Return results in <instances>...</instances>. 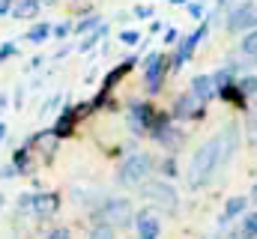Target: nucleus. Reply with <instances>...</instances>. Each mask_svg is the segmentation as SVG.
I'll use <instances>...</instances> for the list:
<instances>
[{
    "mask_svg": "<svg viewBox=\"0 0 257 239\" xmlns=\"http://www.w3.org/2000/svg\"><path fill=\"white\" fill-rule=\"evenodd\" d=\"M233 147H236V129H233V126H230V129H224L221 135H215L212 141H206V144H203V147L192 156L189 185H192V188H200L206 179L215 174V168H221V165L230 159Z\"/></svg>",
    "mask_w": 257,
    "mask_h": 239,
    "instance_id": "1",
    "label": "nucleus"
},
{
    "mask_svg": "<svg viewBox=\"0 0 257 239\" xmlns=\"http://www.w3.org/2000/svg\"><path fill=\"white\" fill-rule=\"evenodd\" d=\"M150 171H153V159H150L147 153H135V156H128L126 162H123L117 179H120L123 185H135V182H144V177H147Z\"/></svg>",
    "mask_w": 257,
    "mask_h": 239,
    "instance_id": "2",
    "label": "nucleus"
},
{
    "mask_svg": "<svg viewBox=\"0 0 257 239\" xmlns=\"http://www.w3.org/2000/svg\"><path fill=\"white\" fill-rule=\"evenodd\" d=\"M96 218H99V224H108V227H123L132 221V203L123 200V197H114V200H108L99 212H96Z\"/></svg>",
    "mask_w": 257,
    "mask_h": 239,
    "instance_id": "3",
    "label": "nucleus"
},
{
    "mask_svg": "<svg viewBox=\"0 0 257 239\" xmlns=\"http://www.w3.org/2000/svg\"><path fill=\"white\" fill-rule=\"evenodd\" d=\"M144 197L153 200L156 206L168 209V212L177 209V191H174L168 182H147V185H144Z\"/></svg>",
    "mask_w": 257,
    "mask_h": 239,
    "instance_id": "4",
    "label": "nucleus"
},
{
    "mask_svg": "<svg viewBox=\"0 0 257 239\" xmlns=\"http://www.w3.org/2000/svg\"><path fill=\"white\" fill-rule=\"evenodd\" d=\"M135 227H138V239H159V233H162L159 215L153 209H141L135 215Z\"/></svg>",
    "mask_w": 257,
    "mask_h": 239,
    "instance_id": "5",
    "label": "nucleus"
},
{
    "mask_svg": "<svg viewBox=\"0 0 257 239\" xmlns=\"http://www.w3.org/2000/svg\"><path fill=\"white\" fill-rule=\"evenodd\" d=\"M251 24H257V6H254V3L239 6V9L230 15V21H227V27H230V30H245V27H251Z\"/></svg>",
    "mask_w": 257,
    "mask_h": 239,
    "instance_id": "6",
    "label": "nucleus"
},
{
    "mask_svg": "<svg viewBox=\"0 0 257 239\" xmlns=\"http://www.w3.org/2000/svg\"><path fill=\"white\" fill-rule=\"evenodd\" d=\"M33 215L36 218H48L57 212V194H33V203H30Z\"/></svg>",
    "mask_w": 257,
    "mask_h": 239,
    "instance_id": "7",
    "label": "nucleus"
},
{
    "mask_svg": "<svg viewBox=\"0 0 257 239\" xmlns=\"http://www.w3.org/2000/svg\"><path fill=\"white\" fill-rule=\"evenodd\" d=\"M162 75H165V57L162 54H150L147 57V87L150 90H159Z\"/></svg>",
    "mask_w": 257,
    "mask_h": 239,
    "instance_id": "8",
    "label": "nucleus"
},
{
    "mask_svg": "<svg viewBox=\"0 0 257 239\" xmlns=\"http://www.w3.org/2000/svg\"><path fill=\"white\" fill-rule=\"evenodd\" d=\"M128 123H132V129H135V132L150 129V126H153V111H150V105H132Z\"/></svg>",
    "mask_w": 257,
    "mask_h": 239,
    "instance_id": "9",
    "label": "nucleus"
},
{
    "mask_svg": "<svg viewBox=\"0 0 257 239\" xmlns=\"http://www.w3.org/2000/svg\"><path fill=\"white\" fill-rule=\"evenodd\" d=\"M192 96L197 102H206V99H212L215 96V84H212V78L209 75H197L192 81Z\"/></svg>",
    "mask_w": 257,
    "mask_h": 239,
    "instance_id": "10",
    "label": "nucleus"
},
{
    "mask_svg": "<svg viewBox=\"0 0 257 239\" xmlns=\"http://www.w3.org/2000/svg\"><path fill=\"white\" fill-rule=\"evenodd\" d=\"M203 36H206V24H200V27H197V30H194L192 36H189V39H186V42H183V48H180V54H177V60H174V63H177V66H183V63H186V60L192 57L194 45H197V42H200V39H203Z\"/></svg>",
    "mask_w": 257,
    "mask_h": 239,
    "instance_id": "11",
    "label": "nucleus"
},
{
    "mask_svg": "<svg viewBox=\"0 0 257 239\" xmlns=\"http://www.w3.org/2000/svg\"><path fill=\"white\" fill-rule=\"evenodd\" d=\"M39 12V0H15L12 3V15L15 18H33Z\"/></svg>",
    "mask_w": 257,
    "mask_h": 239,
    "instance_id": "12",
    "label": "nucleus"
},
{
    "mask_svg": "<svg viewBox=\"0 0 257 239\" xmlns=\"http://www.w3.org/2000/svg\"><path fill=\"white\" fill-rule=\"evenodd\" d=\"M245 206H248V200H245V197H230V200H227V206H224V215H221V224H227L230 218H236L239 212H245Z\"/></svg>",
    "mask_w": 257,
    "mask_h": 239,
    "instance_id": "13",
    "label": "nucleus"
},
{
    "mask_svg": "<svg viewBox=\"0 0 257 239\" xmlns=\"http://www.w3.org/2000/svg\"><path fill=\"white\" fill-rule=\"evenodd\" d=\"M177 114H180V117H192V114H197V99H194V96H183V99L177 102Z\"/></svg>",
    "mask_w": 257,
    "mask_h": 239,
    "instance_id": "14",
    "label": "nucleus"
},
{
    "mask_svg": "<svg viewBox=\"0 0 257 239\" xmlns=\"http://www.w3.org/2000/svg\"><path fill=\"white\" fill-rule=\"evenodd\" d=\"M242 51H245L248 57H257V30H251V33L242 39Z\"/></svg>",
    "mask_w": 257,
    "mask_h": 239,
    "instance_id": "15",
    "label": "nucleus"
},
{
    "mask_svg": "<svg viewBox=\"0 0 257 239\" xmlns=\"http://www.w3.org/2000/svg\"><path fill=\"white\" fill-rule=\"evenodd\" d=\"M242 236H245V239H254L257 236V212H251V215L245 218V224H242Z\"/></svg>",
    "mask_w": 257,
    "mask_h": 239,
    "instance_id": "16",
    "label": "nucleus"
},
{
    "mask_svg": "<svg viewBox=\"0 0 257 239\" xmlns=\"http://www.w3.org/2000/svg\"><path fill=\"white\" fill-rule=\"evenodd\" d=\"M90 239H114V227H108V224H96L93 233H90Z\"/></svg>",
    "mask_w": 257,
    "mask_h": 239,
    "instance_id": "17",
    "label": "nucleus"
},
{
    "mask_svg": "<svg viewBox=\"0 0 257 239\" xmlns=\"http://www.w3.org/2000/svg\"><path fill=\"white\" fill-rule=\"evenodd\" d=\"M48 33H51V27H48V24H39V27H33V30L27 33V39H30V42H39V39H45Z\"/></svg>",
    "mask_w": 257,
    "mask_h": 239,
    "instance_id": "18",
    "label": "nucleus"
},
{
    "mask_svg": "<svg viewBox=\"0 0 257 239\" xmlns=\"http://www.w3.org/2000/svg\"><path fill=\"white\" fill-rule=\"evenodd\" d=\"M69 129H72V114L66 111L63 117H60V123H57V129H54V135H66Z\"/></svg>",
    "mask_w": 257,
    "mask_h": 239,
    "instance_id": "19",
    "label": "nucleus"
},
{
    "mask_svg": "<svg viewBox=\"0 0 257 239\" xmlns=\"http://www.w3.org/2000/svg\"><path fill=\"white\" fill-rule=\"evenodd\" d=\"M102 33H105V27H96V33H93V36H87V39H84V45H81V51H90V48H93V45H96V39H99V36H102Z\"/></svg>",
    "mask_w": 257,
    "mask_h": 239,
    "instance_id": "20",
    "label": "nucleus"
},
{
    "mask_svg": "<svg viewBox=\"0 0 257 239\" xmlns=\"http://www.w3.org/2000/svg\"><path fill=\"white\" fill-rule=\"evenodd\" d=\"M239 93L245 96V93H257V78H245L242 84H239Z\"/></svg>",
    "mask_w": 257,
    "mask_h": 239,
    "instance_id": "21",
    "label": "nucleus"
},
{
    "mask_svg": "<svg viewBox=\"0 0 257 239\" xmlns=\"http://www.w3.org/2000/svg\"><path fill=\"white\" fill-rule=\"evenodd\" d=\"M96 24H99V18H87V21H81V24H78V33H87V30H93Z\"/></svg>",
    "mask_w": 257,
    "mask_h": 239,
    "instance_id": "22",
    "label": "nucleus"
},
{
    "mask_svg": "<svg viewBox=\"0 0 257 239\" xmlns=\"http://www.w3.org/2000/svg\"><path fill=\"white\" fill-rule=\"evenodd\" d=\"M45 239H72V233H69L66 227H57V230H51Z\"/></svg>",
    "mask_w": 257,
    "mask_h": 239,
    "instance_id": "23",
    "label": "nucleus"
},
{
    "mask_svg": "<svg viewBox=\"0 0 257 239\" xmlns=\"http://www.w3.org/2000/svg\"><path fill=\"white\" fill-rule=\"evenodd\" d=\"M120 39H123L126 45H135V42H138V33H135V30H126V33H120Z\"/></svg>",
    "mask_w": 257,
    "mask_h": 239,
    "instance_id": "24",
    "label": "nucleus"
},
{
    "mask_svg": "<svg viewBox=\"0 0 257 239\" xmlns=\"http://www.w3.org/2000/svg\"><path fill=\"white\" fill-rule=\"evenodd\" d=\"M135 12H138V15H141V18H147V15H150V12H153V9H150V6H138V9H135Z\"/></svg>",
    "mask_w": 257,
    "mask_h": 239,
    "instance_id": "25",
    "label": "nucleus"
},
{
    "mask_svg": "<svg viewBox=\"0 0 257 239\" xmlns=\"http://www.w3.org/2000/svg\"><path fill=\"white\" fill-rule=\"evenodd\" d=\"M174 171H177V168H174V162H165V174H168V177H174Z\"/></svg>",
    "mask_w": 257,
    "mask_h": 239,
    "instance_id": "26",
    "label": "nucleus"
},
{
    "mask_svg": "<svg viewBox=\"0 0 257 239\" xmlns=\"http://www.w3.org/2000/svg\"><path fill=\"white\" fill-rule=\"evenodd\" d=\"M9 9H12V3H9V0H0V15H3V12H9Z\"/></svg>",
    "mask_w": 257,
    "mask_h": 239,
    "instance_id": "27",
    "label": "nucleus"
},
{
    "mask_svg": "<svg viewBox=\"0 0 257 239\" xmlns=\"http://www.w3.org/2000/svg\"><path fill=\"white\" fill-rule=\"evenodd\" d=\"M251 129L257 132V108H254V114H251Z\"/></svg>",
    "mask_w": 257,
    "mask_h": 239,
    "instance_id": "28",
    "label": "nucleus"
},
{
    "mask_svg": "<svg viewBox=\"0 0 257 239\" xmlns=\"http://www.w3.org/2000/svg\"><path fill=\"white\" fill-rule=\"evenodd\" d=\"M3 135H6V126H3V123H0V141H3Z\"/></svg>",
    "mask_w": 257,
    "mask_h": 239,
    "instance_id": "29",
    "label": "nucleus"
},
{
    "mask_svg": "<svg viewBox=\"0 0 257 239\" xmlns=\"http://www.w3.org/2000/svg\"><path fill=\"white\" fill-rule=\"evenodd\" d=\"M171 3H186V0H171Z\"/></svg>",
    "mask_w": 257,
    "mask_h": 239,
    "instance_id": "30",
    "label": "nucleus"
},
{
    "mask_svg": "<svg viewBox=\"0 0 257 239\" xmlns=\"http://www.w3.org/2000/svg\"><path fill=\"white\" fill-rule=\"evenodd\" d=\"M254 200H257V185H254Z\"/></svg>",
    "mask_w": 257,
    "mask_h": 239,
    "instance_id": "31",
    "label": "nucleus"
},
{
    "mask_svg": "<svg viewBox=\"0 0 257 239\" xmlns=\"http://www.w3.org/2000/svg\"><path fill=\"white\" fill-rule=\"evenodd\" d=\"M39 3H42V0H39ZM45 3H54V0H45Z\"/></svg>",
    "mask_w": 257,
    "mask_h": 239,
    "instance_id": "32",
    "label": "nucleus"
},
{
    "mask_svg": "<svg viewBox=\"0 0 257 239\" xmlns=\"http://www.w3.org/2000/svg\"><path fill=\"white\" fill-rule=\"evenodd\" d=\"M0 206H3V194H0Z\"/></svg>",
    "mask_w": 257,
    "mask_h": 239,
    "instance_id": "33",
    "label": "nucleus"
}]
</instances>
